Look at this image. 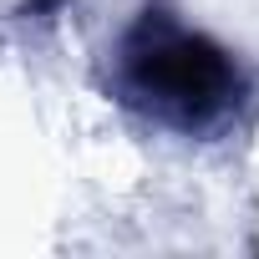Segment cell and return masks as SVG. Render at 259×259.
<instances>
[{"mask_svg": "<svg viewBox=\"0 0 259 259\" xmlns=\"http://www.w3.org/2000/svg\"><path fill=\"white\" fill-rule=\"evenodd\" d=\"M122 87L138 107L173 127H208L239 92L234 61L173 16H143L122 41Z\"/></svg>", "mask_w": 259, "mask_h": 259, "instance_id": "6da1fadb", "label": "cell"}]
</instances>
